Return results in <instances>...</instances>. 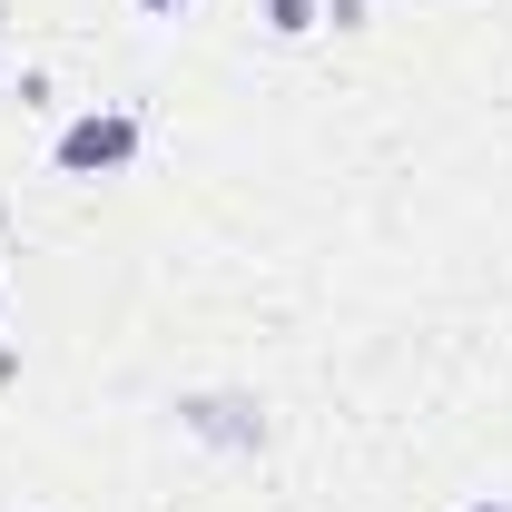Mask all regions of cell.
Masks as SVG:
<instances>
[{
  "label": "cell",
  "mask_w": 512,
  "mask_h": 512,
  "mask_svg": "<svg viewBox=\"0 0 512 512\" xmlns=\"http://www.w3.org/2000/svg\"><path fill=\"white\" fill-rule=\"evenodd\" d=\"M128 148H138V119H119V109H109V119L60 128V168H69V178H89V168H119Z\"/></svg>",
  "instance_id": "1"
},
{
  "label": "cell",
  "mask_w": 512,
  "mask_h": 512,
  "mask_svg": "<svg viewBox=\"0 0 512 512\" xmlns=\"http://www.w3.org/2000/svg\"><path fill=\"white\" fill-rule=\"evenodd\" d=\"M276 30H286V40H306V30H316V0H276Z\"/></svg>",
  "instance_id": "2"
},
{
  "label": "cell",
  "mask_w": 512,
  "mask_h": 512,
  "mask_svg": "<svg viewBox=\"0 0 512 512\" xmlns=\"http://www.w3.org/2000/svg\"><path fill=\"white\" fill-rule=\"evenodd\" d=\"M138 10H188V0H138Z\"/></svg>",
  "instance_id": "3"
},
{
  "label": "cell",
  "mask_w": 512,
  "mask_h": 512,
  "mask_svg": "<svg viewBox=\"0 0 512 512\" xmlns=\"http://www.w3.org/2000/svg\"><path fill=\"white\" fill-rule=\"evenodd\" d=\"M473 512H512V503H473Z\"/></svg>",
  "instance_id": "4"
}]
</instances>
